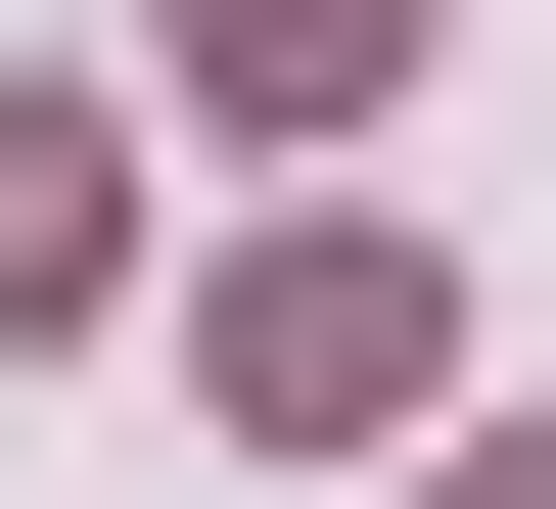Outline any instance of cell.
Masks as SVG:
<instances>
[{
    "label": "cell",
    "mask_w": 556,
    "mask_h": 509,
    "mask_svg": "<svg viewBox=\"0 0 556 509\" xmlns=\"http://www.w3.org/2000/svg\"><path fill=\"white\" fill-rule=\"evenodd\" d=\"M0 325H93V139H47V93H0Z\"/></svg>",
    "instance_id": "6da1fadb"
},
{
    "label": "cell",
    "mask_w": 556,
    "mask_h": 509,
    "mask_svg": "<svg viewBox=\"0 0 556 509\" xmlns=\"http://www.w3.org/2000/svg\"><path fill=\"white\" fill-rule=\"evenodd\" d=\"M371 47H417V0H186V93H371Z\"/></svg>",
    "instance_id": "7a4b0ae2"
},
{
    "label": "cell",
    "mask_w": 556,
    "mask_h": 509,
    "mask_svg": "<svg viewBox=\"0 0 556 509\" xmlns=\"http://www.w3.org/2000/svg\"><path fill=\"white\" fill-rule=\"evenodd\" d=\"M464 509H556V417H510V463H464Z\"/></svg>",
    "instance_id": "3957f363"
}]
</instances>
